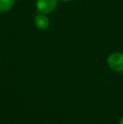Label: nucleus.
Listing matches in <instances>:
<instances>
[{"instance_id":"nucleus-1","label":"nucleus","mask_w":123,"mask_h":124,"mask_svg":"<svg viewBox=\"0 0 123 124\" xmlns=\"http://www.w3.org/2000/svg\"><path fill=\"white\" fill-rule=\"evenodd\" d=\"M107 64L109 68L116 72H123V53L122 52H113L107 58Z\"/></svg>"},{"instance_id":"nucleus-2","label":"nucleus","mask_w":123,"mask_h":124,"mask_svg":"<svg viewBox=\"0 0 123 124\" xmlns=\"http://www.w3.org/2000/svg\"><path fill=\"white\" fill-rule=\"evenodd\" d=\"M58 0H36V8L41 14L47 15L57 8Z\"/></svg>"},{"instance_id":"nucleus-3","label":"nucleus","mask_w":123,"mask_h":124,"mask_svg":"<svg viewBox=\"0 0 123 124\" xmlns=\"http://www.w3.org/2000/svg\"><path fill=\"white\" fill-rule=\"evenodd\" d=\"M34 23L35 25L36 26V28L41 31H46L48 29L50 25L49 19L44 15V14H41L36 15L34 19Z\"/></svg>"},{"instance_id":"nucleus-4","label":"nucleus","mask_w":123,"mask_h":124,"mask_svg":"<svg viewBox=\"0 0 123 124\" xmlns=\"http://www.w3.org/2000/svg\"><path fill=\"white\" fill-rule=\"evenodd\" d=\"M15 0H0V13H6L13 8Z\"/></svg>"},{"instance_id":"nucleus-5","label":"nucleus","mask_w":123,"mask_h":124,"mask_svg":"<svg viewBox=\"0 0 123 124\" xmlns=\"http://www.w3.org/2000/svg\"><path fill=\"white\" fill-rule=\"evenodd\" d=\"M120 124H123V116L121 118V120H120Z\"/></svg>"},{"instance_id":"nucleus-6","label":"nucleus","mask_w":123,"mask_h":124,"mask_svg":"<svg viewBox=\"0 0 123 124\" xmlns=\"http://www.w3.org/2000/svg\"><path fill=\"white\" fill-rule=\"evenodd\" d=\"M61 1H62V2H69V1H71V0H61Z\"/></svg>"}]
</instances>
